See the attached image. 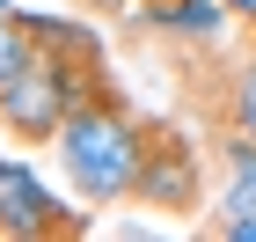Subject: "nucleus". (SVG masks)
<instances>
[{
    "label": "nucleus",
    "mask_w": 256,
    "mask_h": 242,
    "mask_svg": "<svg viewBox=\"0 0 256 242\" xmlns=\"http://www.w3.org/2000/svg\"><path fill=\"white\" fill-rule=\"evenodd\" d=\"M234 15L227 0H146L154 30H183V37H220V22Z\"/></svg>",
    "instance_id": "obj_5"
},
{
    "label": "nucleus",
    "mask_w": 256,
    "mask_h": 242,
    "mask_svg": "<svg viewBox=\"0 0 256 242\" xmlns=\"http://www.w3.org/2000/svg\"><path fill=\"white\" fill-rule=\"evenodd\" d=\"M220 235H227V242H256V213H227Z\"/></svg>",
    "instance_id": "obj_9"
},
{
    "label": "nucleus",
    "mask_w": 256,
    "mask_h": 242,
    "mask_svg": "<svg viewBox=\"0 0 256 242\" xmlns=\"http://www.w3.org/2000/svg\"><path fill=\"white\" fill-rule=\"evenodd\" d=\"M234 125L256 140V59L242 66V81H234Z\"/></svg>",
    "instance_id": "obj_8"
},
{
    "label": "nucleus",
    "mask_w": 256,
    "mask_h": 242,
    "mask_svg": "<svg viewBox=\"0 0 256 242\" xmlns=\"http://www.w3.org/2000/svg\"><path fill=\"white\" fill-rule=\"evenodd\" d=\"M59 227V198L37 183L30 161L0 154V235H52Z\"/></svg>",
    "instance_id": "obj_3"
},
{
    "label": "nucleus",
    "mask_w": 256,
    "mask_h": 242,
    "mask_svg": "<svg viewBox=\"0 0 256 242\" xmlns=\"http://www.w3.org/2000/svg\"><path fill=\"white\" fill-rule=\"evenodd\" d=\"M59 154H66V176L88 205H110L124 191H139V169H146V140H139V125L124 118L118 103H80L74 118L59 132Z\"/></svg>",
    "instance_id": "obj_1"
},
{
    "label": "nucleus",
    "mask_w": 256,
    "mask_h": 242,
    "mask_svg": "<svg viewBox=\"0 0 256 242\" xmlns=\"http://www.w3.org/2000/svg\"><path fill=\"white\" fill-rule=\"evenodd\" d=\"M80 103H88L80 66L66 59V52H52V44H37V52L22 59V74L0 88V125L22 132V140H59Z\"/></svg>",
    "instance_id": "obj_2"
},
{
    "label": "nucleus",
    "mask_w": 256,
    "mask_h": 242,
    "mask_svg": "<svg viewBox=\"0 0 256 242\" xmlns=\"http://www.w3.org/2000/svg\"><path fill=\"white\" fill-rule=\"evenodd\" d=\"M96 8H124V0H96Z\"/></svg>",
    "instance_id": "obj_11"
},
{
    "label": "nucleus",
    "mask_w": 256,
    "mask_h": 242,
    "mask_svg": "<svg viewBox=\"0 0 256 242\" xmlns=\"http://www.w3.org/2000/svg\"><path fill=\"white\" fill-rule=\"evenodd\" d=\"M227 8H234V15H249V22H256V0H227Z\"/></svg>",
    "instance_id": "obj_10"
},
{
    "label": "nucleus",
    "mask_w": 256,
    "mask_h": 242,
    "mask_svg": "<svg viewBox=\"0 0 256 242\" xmlns=\"http://www.w3.org/2000/svg\"><path fill=\"white\" fill-rule=\"evenodd\" d=\"M220 213H256V140H249V132L227 147V191H220Z\"/></svg>",
    "instance_id": "obj_6"
},
{
    "label": "nucleus",
    "mask_w": 256,
    "mask_h": 242,
    "mask_svg": "<svg viewBox=\"0 0 256 242\" xmlns=\"http://www.w3.org/2000/svg\"><path fill=\"white\" fill-rule=\"evenodd\" d=\"M0 15H15V8H8V0H0Z\"/></svg>",
    "instance_id": "obj_12"
},
{
    "label": "nucleus",
    "mask_w": 256,
    "mask_h": 242,
    "mask_svg": "<svg viewBox=\"0 0 256 242\" xmlns=\"http://www.w3.org/2000/svg\"><path fill=\"white\" fill-rule=\"evenodd\" d=\"M30 52H37V37H30L15 15H0V88L22 74V59H30Z\"/></svg>",
    "instance_id": "obj_7"
},
{
    "label": "nucleus",
    "mask_w": 256,
    "mask_h": 242,
    "mask_svg": "<svg viewBox=\"0 0 256 242\" xmlns=\"http://www.w3.org/2000/svg\"><path fill=\"white\" fill-rule=\"evenodd\" d=\"M139 191H146V205H190V191H198V169H190V154H183V147H146Z\"/></svg>",
    "instance_id": "obj_4"
}]
</instances>
